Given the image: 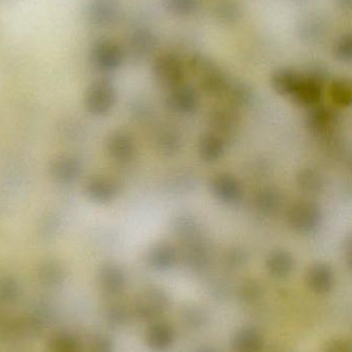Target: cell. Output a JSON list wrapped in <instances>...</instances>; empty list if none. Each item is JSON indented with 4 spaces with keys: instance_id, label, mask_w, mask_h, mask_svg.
Segmentation results:
<instances>
[{
    "instance_id": "6da1fadb",
    "label": "cell",
    "mask_w": 352,
    "mask_h": 352,
    "mask_svg": "<svg viewBox=\"0 0 352 352\" xmlns=\"http://www.w3.org/2000/svg\"><path fill=\"white\" fill-rule=\"evenodd\" d=\"M125 59V52L119 43L101 37L91 43L89 61L95 69L101 72H113L119 69Z\"/></svg>"
},
{
    "instance_id": "7a4b0ae2",
    "label": "cell",
    "mask_w": 352,
    "mask_h": 352,
    "mask_svg": "<svg viewBox=\"0 0 352 352\" xmlns=\"http://www.w3.org/2000/svg\"><path fill=\"white\" fill-rule=\"evenodd\" d=\"M116 88L107 78H97L91 82L85 94V107L93 116L107 115L116 103Z\"/></svg>"
},
{
    "instance_id": "3957f363",
    "label": "cell",
    "mask_w": 352,
    "mask_h": 352,
    "mask_svg": "<svg viewBox=\"0 0 352 352\" xmlns=\"http://www.w3.org/2000/svg\"><path fill=\"white\" fill-rule=\"evenodd\" d=\"M155 82L167 90H173L183 85L185 70L183 63L173 54H163L153 63Z\"/></svg>"
},
{
    "instance_id": "277c9868",
    "label": "cell",
    "mask_w": 352,
    "mask_h": 352,
    "mask_svg": "<svg viewBox=\"0 0 352 352\" xmlns=\"http://www.w3.org/2000/svg\"><path fill=\"white\" fill-rule=\"evenodd\" d=\"M84 14L86 22L93 28H110L119 21L121 6L118 0H89Z\"/></svg>"
},
{
    "instance_id": "5b68a950",
    "label": "cell",
    "mask_w": 352,
    "mask_h": 352,
    "mask_svg": "<svg viewBox=\"0 0 352 352\" xmlns=\"http://www.w3.org/2000/svg\"><path fill=\"white\" fill-rule=\"evenodd\" d=\"M169 306V297L158 287H149L136 297L134 312L140 320H153L165 314Z\"/></svg>"
},
{
    "instance_id": "8992f818",
    "label": "cell",
    "mask_w": 352,
    "mask_h": 352,
    "mask_svg": "<svg viewBox=\"0 0 352 352\" xmlns=\"http://www.w3.org/2000/svg\"><path fill=\"white\" fill-rule=\"evenodd\" d=\"M287 221L293 231L309 234L315 231L320 223V211L311 202H298L287 211Z\"/></svg>"
},
{
    "instance_id": "52a82bcc",
    "label": "cell",
    "mask_w": 352,
    "mask_h": 352,
    "mask_svg": "<svg viewBox=\"0 0 352 352\" xmlns=\"http://www.w3.org/2000/svg\"><path fill=\"white\" fill-rule=\"evenodd\" d=\"M192 66L200 74V89L207 95L217 96L227 91L229 86L227 78L214 64L205 59H196Z\"/></svg>"
},
{
    "instance_id": "ba28073f",
    "label": "cell",
    "mask_w": 352,
    "mask_h": 352,
    "mask_svg": "<svg viewBox=\"0 0 352 352\" xmlns=\"http://www.w3.org/2000/svg\"><path fill=\"white\" fill-rule=\"evenodd\" d=\"M84 190L93 202L105 204L117 198L120 188L116 180L109 176L93 175L87 179Z\"/></svg>"
},
{
    "instance_id": "9c48e42d",
    "label": "cell",
    "mask_w": 352,
    "mask_h": 352,
    "mask_svg": "<svg viewBox=\"0 0 352 352\" xmlns=\"http://www.w3.org/2000/svg\"><path fill=\"white\" fill-rule=\"evenodd\" d=\"M200 104V95L191 86L181 85L169 92L165 100L167 109L176 113L188 115L198 109Z\"/></svg>"
},
{
    "instance_id": "30bf717a",
    "label": "cell",
    "mask_w": 352,
    "mask_h": 352,
    "mask_svg": "<svg viewBox=\"0 0 352 352\" xmlns=\"http://www.w3.org/2000/svg\"><path fill=\"white\" fill-rule=\"evenodd\" d=\"M126 277L119 265L107 263L101 266L97 275V283L101 293L107 297H116L123 291Z\"/></svg>"
},
{
    "instance_id": "8fae6325",
    "label": "cell",
    "mask_w": 352,
    "mask_h": 352,
    "mask_svg": "<svg viewBox=\"0 0 352 352\" xmlns=\"http://www.w3.org/2000/svg\"><path fill=\"white\" fill-rule=\"evenodd\" d=\"M322 96V80L318 76L309 74L302 76L291 98L297 104L305 107H313L320 103Z\"/></svg>"
},
{
    "instance_id": "7c38bea8",
    "label": "cell",
    "mask_w": 352,
    "mask_h": 352,
    "mask_svg": "<svg viewBox=\"0 0 352 352\" xmlns=\"http://www.w3.org/2000/svg\"><path fill=\"white\" fill-rule=\"evenodd\" d=\"M182 244L186 266L192 271L204 270L210 262V250L204 236Z\"/></svg>"
},
{
    "instance_id": "4fadbf2b",
    "label": "cell",
    "mask_w": 352,
    "mask_h": 352,
    "mask_svg": "<svg viewBox=\"0 0 352 352\" xmlns=\"http://www.w3.org/2000/svg\"><path fill=\"white\" fill-rule=\"evenodd\" d=\"M211 190L219 201L227 204L238 202L242 197V188L237 178L222 173L213 178Z\"/></svg>"
},
{
    "instance_id": "5bb4252c",
    "label": "cell",
    "mask_w": 352,
    "mask_h": 352,
    "mask_svg": "<svg viewBox=\"0 0 352 352\" xmlns=\"http://www.w3.org/2000/svg\"><path fill=\"white\" fill-rule=\"evenodd\" d=\"M82 173L80 160L70 155L58 157L51 165V175L59 184H72Z\"/></svg>"
},
{
    "instance_id": "9a60e30c",
    "label": "cell",
    "mask_w": 352,
    "mask_h": 352,
    "mask_svg": "<svg viewBox=\"0 0 352 352\" xmlns=\"http://www.w3.org/2000/svg\"><path fill=\"white\" fill-rule=\"evenodd\" d=\"M175 340L173 328L165 322H154L146 332V343L151 351L165 352L171 349Z\"/></svg>"
},
{
    "instance_id": "2e32d148",
    "label": "cell",
    "mask_w": 352,
    "mask_h": 352,
    "mask_svg": "<svg viewBox=\"0 0 352 352\" xmlns=\"http://www.w3.org/2000/svg\"><path fill=\"white\" fill-rule=\"evenodd\" d=\"M306 280H307L308 287L314 293L320 294V295L329 293L334 287V271L329 265L322 264V263L313 265L308 270Z\"/></svg>"
},
{
    "instance_id": "e0dca14e",
    "label": "cell",
    "mask_w": 352,
    "mask_h": 352,
    "mask_svg": "<svg viewBox=\"0 0 352 352\" xmlns=\"http://www.w3.org/2000/svg\"><path fill=\"white\" fill-rule=\"evenodd\" d=\"M134 142L132 136L125 132L112 134L107 140V152L111 158L119 163H127L134 156Z\"/></svg>"
},
{
    "instance_id": "ac0fdd59",
    "label": "cell",
    "mask_w": 352,
    "mask_h": 352,
    "mask_svg": "<svg viewBox=\"0 0 352 352\" xmlns=\"http://www.w3.org/2000/svg\"><path fill=\"white\" fill-rule=\"evenodd\" d=\"M231 349L234 352H262L264 338L260 331L253 327H246L236 333Z\"/></svg>"
},
{
    "instance_id": "d6986e66",
    "label": "cell",
    "mask_w": 352,
    "mask_h": 352,
    "mask_svg": "<svg viewBox=\"0 0 352 352\" xmlns=\"http://www.w3.org/2000/svg\"><path fill=\"white\" fill-rule=\"evenodd\" d=\"M149 265L155 270L167 271L173 268L178 261L177 250L169 243L155 244L147 256Z\"/></svg>"
},
{
    "instance_id": "ffe728a7",
    "label": "cell",
    "mask_w": 352,
    "mask_h": 352,
    "mask_svg": "<svg viewBox=\"0 0 352 352\" xmlns=\"http://www.w3.org/2000/svg\"><path fill=\"white\" fill-rule=\"evenodd\" d=\"M295 266L293 256L287 250H277L270 252L266 260L269 274L275 278L289 276Z\"/></svg>"
},
{
    "instance_id": "44dd1931",
    "label": "cell",
    "mask_w": 352,
    "mask_h": 352,
    "mask_svg": "<svg viewBox=\"0 0 352 352\" xmlns=\"http://www.w3.org/2000/svg\"><path fill=\"white\" fill-rule=\"evenodd\" d=\"M156 45L154 35L148 29L138 28L128 38V49L134 58H145L153 51Z\"/></svg>"
},
{
    "instance_id": "7402d4cb",
    "label": "cell",
    "mask_w": 352,
    "mask_h": 352,
    "mask_svg": "<svg viewBox=\"0 0 352 352\" xmlns=\"http://www.w3.org/2000/svg\"><path fill=\"white\" fill-rule=\"evenodd\" d=\"M335 124V116L326 107H313L307 116V127L312 133L326 134L332 129Z\"/></svg>"
},
{
    "instance_id": "603a6c76",
    "label": "cell",
    "mask_w": 352,
    "mask_h": 352,
    "mask_svg": "<svg viewBox=\"0 0 352 352\" xmlns=\"http://www.w3.org/2000/svg\"><path fill=\"white\" fill-rule=\"evenodd\" d=\"M225 148V140L215 133L206 134L198 142V154L206 162H214L222 158Z\"/></svg>"
},
{
    "instance_id": "cb8c5ba5",
    "label": "cell",
    "mask_w": 352,
    "mask_h": 352,
    "mask_svg": "<svg viewBox=\"0 0 352 352\" xmlns=\"http://www.w3.org/2000/svg\"><path fill=\"white\" fill-rule=\"evenodd\" d=\"M256 210L265 217H272L282 206V196L275 188H264L256 195L254 200Z\"/></svg>"
},
{
    "instance_id": "d4e9b609",
    "label": "cell",
    "mask_w": 352,
    "mask_h": 352,
    "mask_svg": "<svg viewBox=\"0 0 352 352\" xmlns=\"http://www.w3.org/2000/svg\"><path fill=\"white\" fill-rule=\"evenodd\" d=\"M301 80L302 76H300L295 70L283 68V69L277 70L273 74L271 82H272L273 88L278 94L283 95V96H291Z\"/></svg>"
},
{
    "instance_id": "484cf974",
    "label": "cell",
    "mask_w": 352,
    "mask_h": 352,
    "mask_svg": "<svg viewBox=\"0 0 352 352\" xmlns=\"http://www.w3.org/2000/svg\"><path fill=\"white\" fill-rule=\"evenodd\" d=\"M209 121L214 130L213 133L221 136L225 140V136L233 134L237 127V120H236L235 116L227 109H215L211 113Z\"/></svg>"
},
{
    "instance_id": "4316f807",
    "label": "cell",
    "mask_w": 352,
    "mask_h": 352,
    "mask_svg": "<svg viewBox=\"0 0 352 352\" xmlns=\"http://www.w3.org/2000/svg\"><path fill=\"white\" fill-rule=\"evenodd\" d=\"M174 232L175 235L181 240L182 243L203 237V231L198 221L194 217L183 215L176 219L174 223Z\"/></svg>"
},
{
    "instance_id": "83f0119b",
    "label": "cell",
    "mask_w": 352,
    "mask_h": 352,
    "mask_svg": "<svg viewBox=\"0 0 352 352\" xmlns=\"http://www.w3.org/2000/svg\"><path fill=\"white\" fill-rule=\"evenodd\" d=\"M48 352H81L80 341L70 333H57L50 338L47 345Z\"/></svg>"
},
{
    "instance_id": "f1b7e54d",
    "label": "cell",
    "mask_w": 352,
    "mask_h": 352,
    "mask_svg": "<svg viewBox=\"0 0 352 352\" xmlns=\"http://www.w3.org/2000/svg\"><path fill=\"white\" fill-rule=\"evenodd\" d=\"M298 186L307 195L320 194L324 188L322 176L312 168H306L298 175Z\"/></svg>"
},
{
    "instance_id": "f546056e",
    "label": "cell",
    "mask_w": 352,
    "mask_h": 352,
    "mask_svg": "<svg viewBox=\"0 0 352 352\" xmlns=\"http://www.w3.org/2000/svg\"><path fill=\"white\" fill-rule=\"evenodd\" d=\"M157 146L163 154H176L181 148V135L174 128H165L159 133Z\"/></svg>"
},
{
    "instance_id": "4dcf8cb0",
    "label": "cell",
    "mask_w": 352,
    "mask_h": 352,
    "mask_svg": "<svg viewBox=\"0 0 352 352\" xmlns=\"http://www.w3.org/2000/svg\"><path fill=\"white\" fill-rule=\"evenodd\" d=\"M331 97L335 104L338 107H349L352 101L351 82L346 80H334L331 86Z\"/></svg>"
},
{
    "instance_id": "1f68e13d",
    "label": "cell",
    "mask_w": 352,
    "mask_h": 352,
    "mask_svg": "<svg viewBox=\"0 0 352 352\" xmlns=\"http://www.w3.org/2000/svg\"><path fill=\"white\" fill-rule=\"evenodd\" d=\"M163 6L175 16H187L198 12L200 0H163Z\"/></svg>"
},
{
    "instance_id": "d6a6232c",
    "label": "cell",
    "mask_w": 352,
    "mask_h": 352,
    "mask_svg": "<svg viewBox=\"0 0 352 352\" xmlns=\"http://www.w3.org/2000/svg\"><path fill=\"white\" fill-rule=\"evenodd\" d=\"M39 279L43 285H57L64 279V270L55 262L45 263L39 269Z\"/></svg>"
},
{
    "instance_id": "836d02e7",
    "label": "cell",
    "mask_w": 352,
    "mask_h": 352,
    "mask_svg": "<svg viewBox=\"0 0 352 352\" xmlns=\"http://www.w3.org/2000/svg\"><path fill=\"white\" fill-rule=\"evenodd\" d=\"M19 296V285L14 278L10 276L0 277V302L12 303Z\"/></svg>"
},
{
    "instance_id": "e575fe53",
    "label": "cell",
    "mask_w": 352,
    "mask_h": 352,
    "mask_svg": "<svg viewBox=\"0 0 352 352\" xmlns=\"http://www.w3.org/2000/svg\"><path fill=\"white\" fill-rule=\"evenodd\" d=\"M334 56L341 62H351L352 59V36L351 33L343 34L335 43Z\"/></svg>"
},
{
    "instance_id": "d590c367",
    "label": "cell",
    "mask_w": 352,
    "mask_h": 352,
    "mask_svg": "<svg viewBox=\"0 0 352 352\" xmlns=\"http://www.w3.org/2000/svg\"><path fill=\"white\" fill-rule=\"evenodd\" d=\"M251 90L246 85L237 84L229 89V101L236 107H245L251 100Z\"/></svg>"
},
{
    "instance_id": "8d00e7d4",
    "label": "cell",
    "mask_w": 352,
    "mask_h": 352,
    "mask_svg": "<svg viewBox=\"0 0 352 352\" xmlns=\"http://www.w3.org/2000/svg\"><path fill=\"white\" fill-rule=\"evenodd\" d=\"M107 322L110 324L120 326L127 320V310L120 303H113L105 309Z\"/></svg>"
},
{
    "instance_id": "74e56055",
    "label": "cell",
    "mask_w": 352,
    "mask_h": 352,
    "mask_svg": "<svg viewBox=\"0 0 352 352\" xmlns=\"http://www.w3.org/2000/svg\"><path fill=\"white\" fill-rule=\"evenodd\" d=\"M88 352H114L113 342L105 335H95L89 341Z\"/></svg>"
},
{
    "instance_id": "f35d334b",
    "label": "cell",
    "mask_w": 352,
    "mask_h": 352,
    "mask_svg": "<svg viewBox=\"0 0 352 352\" xmlns=\"http://www.w3.org/2000/svg\"><path fill=\"white\" fill-rule=\"evenodd\" d=\"M245 252L241 250H233L227 252L225 256V264L229 268H239L246 262Z\"/></svg>"
},
{
    "instance_id": "ab89813d",
    "label": "cell",
    "mask_w": 352,
    "mask_h": 352,
    "mask_svg": "<svg viewBox=\"0 0 352 352\" xmlns=\"http://www.w3.org/2000/svg\"><path fill=\"white\" fill-rule=\"evenodd\" d=\"M324 352H351V349L347 341L338 339V340L329 343Z\"/></svg>"
},
{
    "instance_id": "60d3db41",
    "label": "cell",
    "mask_w": 352,
    "mask_h": 352,
    "mask_svg": "<svg viewBox=\"0 0 352 352\" xmlns=\"http://www.w3.org/2000/svg\"><path fill=\"white\" fill-rule=\"evenodd\" d=\"M238 10H236L235 6L231 4H225V6H221L219 8V16L222 20L227 21V22H231V21L236 20L238 16Z\"/></svg>"
},
{
    "instance_id": "b9f144b4",
    "label": "cell",
    "mask_w": 352,
    "mask_h": 352,
    "mask_svg": "<svg viewBox=\"0 0 352 352\" xmlns=\"http://www.w3.org/2000/svg\"><path fill=\"white\" fill-rule=\"evenodd\" d=\"M260 287L256 283H250L244 287V296L246 299H256L260 296Z\"/></svg>"
},
{
    "instance_id": "7bdbcfd3",
    "label": "cell",
    "mask_w": 352,
    "mask_h": 352,
    "mask_svg": "<svg viewBox=\"0 0 352 352\" xmlns=\"http://www.w3.org/2000/svg\"><path fill=\"white\" fill-rule=\"evenodd\" d=\"M337 2L342 8H351V0H337Z\"/></svg>"
},
{
    "instance_id": "ee69618b",
    "label": "cell",
    "mask_w": 352,
    "mask_h": 352,
    "mask_svg": "<svg viewBox=\"0 0 352 352\" xmlns=\"http://www.w3.org/2000/svg\"><path fill=\"white\" fill-rule=\"evenodd\" d=\"M196 352H216L214 349H210V347H205V349H198Z\"/></svg>"
}]
</instances>
